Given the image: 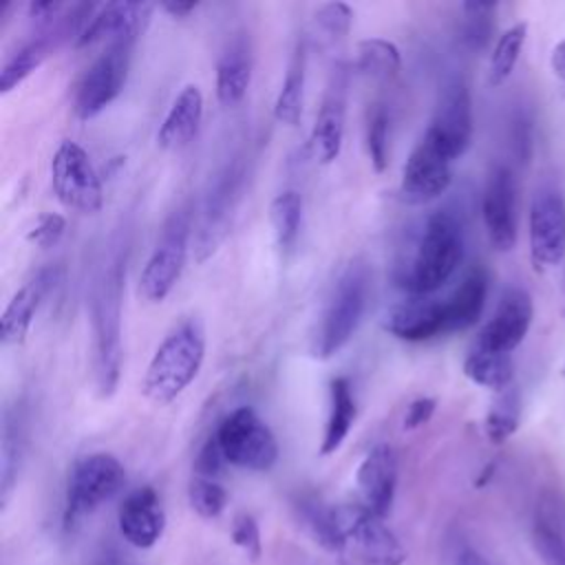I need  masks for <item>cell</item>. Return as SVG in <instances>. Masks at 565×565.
<instances>
[{"label": "cell", "mask_w": 565, "mask_h": 565, "mask_svg": "<svg viewBox=\"0 0 565 565\" xmlns=\"http://www.w3.org/2000/svg\"><path fill=\"white\" fill-rule=\"evenodd\" d=\"M463 258V230L448 210L433 212L419 232L411 263L402 269L397 282L415 298L437 291L457 271Z\"/></svg>", "instance_id": "cell-1"}, {"label": "cell", "mask_w": 565, "mask_h": 565, "mask_svg": "<svg viewBox=\"0 0 565 565\" xmlns=\"http://www.w3.org/2000/svg\"><path fill=\"white\" fill-rule=\"evenodd\" d=\"M121 287L124 260L117 256L102 269L90 296L93 366L95 386L102 397L115 393L121 373Z\"/></svg>", "instance_id": "cell-2"}, {"label": "cell", "mask_w": 565, "mask_h": 565, "mask_svg": "<svg viewBox=\"0 0 565 565\" xmlns=\"http://www.w3.org/2000/svg\"><path fill=\"white\" fill-rule=\"evenodd\" d=\"M205 360V331L199 320L181 322L157 347L143 382V395L154 404L174 402L199 375Z\"/></svg>", "instance_id": "cell-3"}, {"label": "cell", "mask_w": 565, "mask_h": 565, "mask_svg": "<svg viewBox=\"0 0 565 565\" xmlns=\"http://www.w3.org/2000/svg\"><path fill=\"white\" fill-rule=\"evenodd\" d=\"M338 558L347 565H402L406 550L382 516L362 503L333 508Z\"/></svg>", "instance_id": "cell-4"}, {"label": "cell", "mask_w": 565, "mask_h": 565, "mask_svg": "<svg viewBox=\"0 0 565 565\" xmlns=\"http://www.w3.org/2000/svg\"><path fill=\"white\" fill-rule=\"evenodd\" d=\"M369 298V269L364 263L353 260L335 280L320 324L311 342V355L318 360H329L335 355L355 333Z\"/></svg>", "instance_id": "cell-5"}, {"label": "cell", "mask_w": 565, "mask_h": 565, "mask_svg": "<svg viewBox=\"0 0 565 565\" xmlns=\"http://www.w3.org/2000/svg\"><path fill=\"white\" fill-rule=\"evenodd\" d=\"M126 483V470L115 455L93 452L75 461L64 501V530L73 532L84 516L121 492Z\"/></svg>", "instance_id": "cell-6"}, {"label": "cell", "mask_w": 565, "mask_h": 565, "mask_svg": "<svg viewBox=\"0 0 565 565\" xmlns=\"http://www.w3.org/2000/svg\"><path fill=\"white\" fill-rule=\"evenodd\" d=\"M214 435L225 461L236 468L267 472L278 461V441L271 428L249 406H238L227 413Z\"/></svg>", "instance_id": "cell-7"}, {"label": "cell", "mask_w": 565, "mask_h": 565, "mask_svg": "<svg viewBox=\"0 0 565 565\" xmlns=\"http://www.w3.org/2000/svg\"><path fill=\"white\" fill-rule=\"evenodd\" d=\"M51 188L64 207L82 214L102 210V179L88 152L71 139H64L51 157Z\"/></svg>", "instance_id": "cell-8"}, {"label": "cell", "mask_w": 565, "mask_h": 565, "mask_svg": "<svg viewBox=\"0 0 565 565\" xmlns=\"http://www.w3.org/2000/svg\"><path fill=\"white\" fill-rule=\"evenodd\" d=\"M132 44L135 42H117L106 46V51L82 73L73 97V108L79 119L86 121L97 117L119 97L128 79Z\"/></svg>", "instance_id": "cell-9"}, {"label": "cell", "mask_w": 565, "mask_h": 565, "mask_svg": "<svg viewBox=\"0 0 565 565\" xmlns=\"http://www.w3.org/2000/svg\"><path fill=\"white\" fill-rule=\"evenodd\" d=\"M188 236L190 214L185 210H179L163 225L161 238L139 276V296L143 300L161 302L172 291L185 265Z\"/></svg>", "instance_id": "cell-10"}, {"label": "cell", "mask_w": 565, "mask_h": 565, "mask_svg": "<svg viewBox=\"0 0 565 565\" xmlns=\"http://www.w3.org/2000/svg\"><path fill=\"white\" fill-rule=\"evenodd\" d=\"M530 260L536 271L552 269L565 258V199L554 188L536 190L527 216Z\"/></svg>", "instance_id": "cell-11"}, {"label": "cell", "mask_w": 565, "mask_h": 565, "mask_svg": "<svg viewBox=\"0 0 565 565\" xmlns=\"http://www.w3.org/2000/svg\"><path fill=\"white\" fill-rule=\"evenodd\" d=\"M481 216L490 245L497 252H510L516 245L519 232V188L514 172L505 163H497L488 172Z\"/></svg>", "instance_id": "cell-12"}, {"label": "cell", "mask_w": 565, "mask_h": 565, "mask_svg": "<svg viewBox=\"0 0 565 565\" xmlns=\"http://www.w3.org/2000/svg\"><path fill=\"white\" fill-rule=\"evenodd\" d=\"M452 181V159L448 152L424 132L411 150L402 170V196L411 203H428L441 196Z\"/></svg>", "instance_id": "cell-13"}, {"label": "cell", "mask_w": 565, "mask_h": 565, "mask_svg": "<svg viewBox=\"0 0 565 565\" xmlns=\"http://www.w3.org/2000/svg\"><path fill=\"white\" fill-rule=\"evenodd\" d=\"M426 132L448 152L452 161L470 148L472 102L470 90L461 79H455L444 88Z\"/></svg>", "instance_id": "cell-14"}, {"label": "cell", "mask_w": 565, "mask_h": 565, "mask_svg": "<svg viewBox=\"0 0 565 565\" xmlns=\"http://www.w3.org/2000/svg\"><path fill=\"white\" fill-rule=\"evenodd\" d=\"M532 316V296L521 287H510L499 298L492 318L477 333L475 344L497 353H512L525 340Z\"/></svg>", "instance_id": "cell-15"}, {"label": "cell", "mask_w": 565, "mask_h": 565, "mask_svg": "<svg viewBox=\"0 0 565 565\" xmlns=\"http://www.w3.org/2000/svg\"><path fill=\"white\" fill-rule=\"evenodd\" d=\"M241 170L238 166H230L214 183L212 192L207 194V201L201 212V223L196 232V260L210 258L223 238L230 232L232 225V214L238 201V188H241Z\"/></svg>", "instance_id": "cell-16"}, {"label": "cell", "mask_w": 565, "mask_h": 565, "mask_svg": "<svg viewBox=\"0 0 565 565\" xmlns=\"http://www.w3.org/2000/svg\"><path fill=\"white\" fill-rule=\"evenodd\" d=\"M119 532L137 550H150L166 530V512L159 492L152 486L135 488L126 494L117 514Z\"/></svg>", "instance_id": "cell-17"}, {"label": "cell", "mask_w": 565, "mask_h": 565, "mask_svg": "<svg viewBox=\"0 0 565 565\" xmlns=\"http://www.w3.org/2000/svg\"><path fill=\"white\" fill-rule=\"evenodd\" d=\"M355 483L366 505L373 514L386 516L395 501L397 490V452L391 444H375L358 466Z\"/></svg>", "instance_id": "cell-18"}, {"label": "cell", "mask_w": 565, "mask_h": 565, "mask_svg": "<svg viewBox=\"0 0 565 565\" xmlns=\"http://www.w3.org/2000/svg\"><path fill=\"white\" fill-rule=\"evenodd\" d=\"M344 117H347V82L342 73H335L324 90L320 108L313 119L309 135L311 157L327 166L338 159L344 139Z\"/></svg>", "instance_id": "cell-19"}, {"label": "cell", "mask_w": 565, "mask_h": 565, "mask_svg": "<svg viewBox=\"0 0 565 565\" xmlns=\"http://www.w3.org/2000/svg\"><path fill=\"white\" fill-rule=\"evenodd\" d=\"M148 18V4L143 2H106L99 4L84 31L77 35L75 46H93L99 42L117 44V42H135L143 22Z\"/></svg>", "instance_id": "cell-20"}, {"label": "cell", "mask_w": 565, "mask_h": 565, "mask_svg": "<svg viewBox=\"0 0 565 565\" xmlns=\"http://www.w3.org/2000/svg\"><path fill=\"white\" fill-rule=\"evenodd\" d=\"M384 329L406 342H424L446 333L444 302L413 298L395 305L384 316Z\"/></svg>", "instance_id": "cell-21"}, {"label": "cell", "mask_w": 565, "mask_h": 565, "mask_svg": "<svg viewBox=\"0 0 565 565\" xmlns=\"http://www.w3.org/2000/svg\"><path fill=\"white\" fill-rule=\"evenodd\" d=\"M55 280L53 269L38 271L35 278L24 282L7 302L2 316H0V333L2 344H22L29 335V329L33 324V318L38 313V307L42 305V298L51 289Z\"/></svg>", "instance_id": "cell-22"}, {"label": "cell", "mask_w": 565, "mask_h": 565, "mask_svg": "<svg viewBox=\"0 0 565 565\" xmlns=\"http://www.w3.org/2000/svg\"><path fill=\"white\" fill-rule=\"evenodd\" d=\"M532 545L543 565H565V501L554 492L536 501Z\"/></svg>", "instance_id": "cell-23"}, {"label": "cell", "mask_w": 565, "mask_h": 565, "mask_svg": "<svg viewBox=\"0 0 565 565\" xmlns=\"http://www.w3.org/2000/svg\"><path fill=\"white\" fill-rule=\"evenodd\" d=\"M201 119H203V93L196 84H188L179 90L170 110L166 113L157 132V143L166 150H179L188 146L199 132Z\"/></svg>", "instance_id": "cell-24"}, {"label": "cell", "mask_w": 565, "mask_h": 565, "mask_svg": "<svg viewBox=\"0 0 565 565\" xmlns=\"http://www.w3.org/2000/svg\"><path fill=\"white\" fill-rule=\"evenodd\" d=\"M488 298V274L483 267L475 265L461 282L455 287V291L441 300L444 302V320H446V333L466 331L481 318L483 305Z\"/></svg>", "instance_id": "cell-25"}, {"label": "cell", "mask_w": 565, "mask_h": 565, "mask_svg": "<svg viewBox=\"0 0 565 565\" xmlns=\"http://www.w3.org/2000/svg\"><path fill=\"white\" fill-rule=\"evenodd\" d=\"M252 82V53L245 38H234L216 64V97L221 106L232 108L243 102Z\"/></svg>", "instance_id": "cell-26"}, {"label": "cell", "mask_w": 565, "mask_h": 565, "mask_svg": "<svg viewBox=\"0 0 565 565\" xmlns=\"http://www.w3.org/2000/svg\"><path fill=\"white\" fill-rule=\"evenodd\" d=\"M355 397L351 382L342 375L333 377L329 382V411H327V422H324V433L320 441V455L329 457L333 455L344 439L349 437L353 422H355Z\"/></svg>", "instance_id": "cell-27"}, {"label": "cell", "mask_w": 565, "mask_h": 565, "mask_svg": "<svg viewBox=\"0 0 565 565\" xmlns=\"http://www.w3.org/2000/svg\"><path fill=\"white\" fill-rule=\"evenodd\" d=\"M463 373L477 386L499 393V391L512 386L514 364H512L510 353H497V351L483 349L472 342V347L463 360Z\"/></svg>", "instance_id": "cell-28"}, {"label": "cell", "mask_w": 565, "mask_h": 565, "mask_svg": "<svg viewBox=\"0 0 565 565\" xmlns=\"http://www.w3.org/2000/svg\"><path fill=\"white\" fill-rule=\"evenodd\" d=\"M302 223V196L296 190H285L269 203V225L282 258H287L298 243Z\"/></svg>", "instance_id": "cell-29"}, {"label": "cell", "mask_w": 565, "mask_h": 565, "mask_svg": "<svg viewBox=\"0 0 565 565\" xmlns=\"http://www.w3.org/2000/svg\"><path fill=\"white\" fill-rule=\"evenodd\" d=\"M305 64H307L305 46L298 44L291 60H289L282 86H280V90L276 95V102H274V117L285 126H298V121L302 117Z\"/></svg>", "instance_id": "cell-30"}, {"label": "cell", "mask_w": 565, "mask_h": 565, "mask_svg": "<svg viewBox=\"0 0 565 565\" xmlns=\"http://www.w3.org/2000/svg\"><path fill=\"white\" fill-rule=\"evenodd\" d=\"M55 40L57 35H40L13 51L0 68V93H9L20 86L51 55Z\"/></svg>", "instance_id": "cell-31"}, {"label": "cell", "mask_w": 565, "mask_h": 565, "mask_svg": "<svg viewBox=\"0 0 565 565\" xmlns=\"http://www.w3.org/2000/svg\"><path fill=\"white\" fill-rule=\"evenodd\" d=\"M521 424V393L512 384L503 391H499L486 413L483 419V433L490 439V444H505Z\"/></svg>", "instance_id": "cell-32"}, {"label": "cell", "mask_w": 565, "mask_h": 565, "mask_svg": "<svg viewBox=\"0 0 565 565\" xmlns=\"http://www.w3.org/2000/svg\"><path fill=\"white\" fill-rule=\"evenodd\" d=\"M402 66L399 49L384 38H366L355 46V68L373 79L395 77Z\"/></svg>", "instance_id": "cell-33"}, {"label": "cell", "mask_w": 565, "mask_h": 565, "mask_svg": "<svg viewBox=\"0 0 565 565\" xmlns=\"http://www.w3.org/2000/svg\"><path fill=\"white\" fill-rule=\"evenodd\" d=\"M525 38H527L525 22H516L499 35V40L492 49V55H490V64H488V84L490 86H501L512 75V71L519 62V55L523 51Z\"/></svg>", "instance_id": "cell-34"}, {"label": "cell", "mask_w": 565, "mask_h": 565, "mask_svg": "<svg viewBox=\"0 0 565 565\" xmlns=\"http://www.w3.org/2000/svg\"><path fill=\"white\" fill-rule=\"evenodd\" d=\"M298 519L305 525V530L313 536L316 543H320L327 552L338 556V532H335V521H333V508L324 505L316 497H302L296 503Z\"/></svg>", "instance_id": "cell-35"}, {"label": "cell", "mask_w": 565, "mask_h": 565, "mask_svg": "<svg viewBox=\"0 0 565 565\" xmlns=\"http://www.w3.org/2000/svg\"><path fill=\"white\" fill-rule=\"evenodd\" d=\"M388 132H391V115L384 104H369L366 121H364V141L366 154L377 174H382L388 166Z\"/></svg>", "instance_id": "cell-36"}, {"label": "cell", "mask_w": 565, "mask_h": 565, "mask_svg": "<svg viewBox=\"0 0 565 565\" xmlns=\"http://www.w3.org/2000/svg\"><path fill=\"white\" fill-rule=\"evenodd\" d=\"M188 501L190 508L201 516V519H218L225 508H227V490L216 481V479H205V477H194L188 486Z\"/></svg>", "instance_id": "cell-37"}, {"label": "cell", "mask_w": 565, "mask_h": 565, "mask_svg": "<svg viewBox=\"0 0 565 565\" xmlns=\"http://www.w3.org/2000/svg\"><path fill=\"white\" fill-rule=\"evenodd\" d=\"M463 42L466 46L481 51L492 35V13L497 9L494 2H466L463 7Z\"/></svg>", "instance_id": "cell-38"}, {"label": "cell", "mask_w": 565, "mask_h": 565, "mask_svg": "<svg viewBox=\"0 0 565 565\" xmlns=\"http://www.w3.org/2000/svg\"><path fill=\"white\" fill-rule=\"evenodd\" d=\"M353 9L347 2H324L313 13V24L327 42H340L349 35Z\"/></svg>", "instance_id": "cell-39"}, {"label": "cell", "mask_w": 565, "mask_h": 565, "mask_svg": "<svg viewBox=\"0 0 565 565\" xmlns=\"http://www.w3.org/2000/svg\"><path fill=\"white\" fill-rule=\"evenodd\" d=\"M230 536L234 541L236 547H241L245 552V556L249 561H258L263 554V539H260V527L256 523V519L247 512H241L234 516L232 521V530Z\"/></svg>", "instance_id": "cell-40"}, {"label": "cell", "mask_w": 565, "mask_h": 565, "mask_svg": "<svg viewBox=\"0 0 565 565\" xmlns=\"http://www.w3.org/2000/svg\"><path fill=\"white\" fill-rule=\"evenodd\" d=\"M66 232V218L57 212H42L33 227L26 232V241L40 249H51Z\"/></svg>", "instance_id": "cell-41"}, {"label": "cell", "mask_w": 565, "mask_h": 565, "mask_svg": "<svg viewBox=\"0 0 565 565\" xmlns=\"http://www.w3.org/2000/svg\"><path fill=\"white\" fill-rule=\"evenodd\" d=\"M225 457L221 452V446L216 441V435L212 433L205 444L201 446L199 455H196V461H194V470H196V477H205V479H214L216 475H221L223 466H225Z\"/></svg>", "instance_id": "cell-42"}, {"label": "cell", "mask_w": 565, "mask_h": 565, "mask_svg": "<svg viewBox=\"0 0 565 565\" xmlns=\"http://www.w3.org/2000/svg\"><path fill=\"white\" fill-rule=\"evenodd\" d=\"M437 408V402L433 397H417L406 406L404 413V430H415L430 422L433 413Z\"/></svg>", "instance_id": "cell-43"}, {"label": "cell", "mask_w": 565, "mask_h": 565, "mask_svg": "<svg viewBox=\"0 0 565 565\" xmlns=\"http://www.w3.org/2000/svg\"><path fill=\"white\" fill-rule=\"evenodd\" d=\"M64 4L60 0H35V2H29L26 11H29V18L38 20V22H51L55 18H60Z\"/></svg>", "instance_id": "cell-44"}, {"label": "cell", "mask_w": 565, "mask_h": 565, "mask_svg": "<svg viewBox=\"0 0 565 565\" xmlns=\"http://www.w3.org/2000/svg\"><path fill=\"white\" fill-rule=\"evenodd\" d=\"M550 68H552L558 86L565 90V38L561 42H556V46L552 49Z\"/></svg>", "instance_id": "cell-45"}, {"label": "cell", "mask_w": 565, "mask_h": 565, "mask_svg": "<svg viewBox=\"0 0 565 565\" xmlns=\"http://www.w3.org/2000/svg\"><path fill=\"white\" fill-rule=\"evenodd\" d=\"M93 565H141V563L135 561L132 556H128V554H124V552L110 547V550L102 552V554L93 561Z\"/></svg>", "instance_id": "cell-46"}, {"label": "cell", "mask_w": 565, "mask_h": 565, "mask_svg": "<svg viewBox=\"0 0 565 565\" xmlns=\"http://www.w3.org/2000/svg\"><path fill=\"white\" fill-rule=\"evenodd\" d=\"M196 7H199V2H194V0H190V2H181V0H168V2H161V9H163L168 15L179 18V20L188 18Z\"/></svg>", "instance_id": "cell-47"}, {"label": "cell", "mask_w": 565, "mask_h": 565, "mask_svg": "<svg viewBox=\"0 0 565 565\" xmlns=\"http://www.w3.org/2000/svg\"><path fill=\"white\" fill-rule=\"evenodd\" d=\"M452 565H492V563H490L481 552L466 547V550H461V552L455 556V563H452Z\"/></svg>", "instance_id": "cell-48"}, {"label": "cell", "mask_w": 565, "mask_h": 565, "mask_svg": "<svg viewBox=\"0 0 565 565\" xmlns=\"http://www.w3.org/2000/svg\"><path fill=\"white\" fill-rule=\"evenodd\" d=\"M563 375H565V366H563Z\"/></svg>", "instance_id": "cell-49"}, {"label": "cell", "mask_w": 565, "mask_h": 565, "mask_svg": "<svg viewBox=\"0 0 565 565\" xmlns=\"http://www.w3.org/2000/svg\"><path fill=\"white\" fill-rule=\"evenodd\" d=\"M563 280H565V276H563Z\"/></svg>", "instance_id": "cell-50"}]
</instances>
